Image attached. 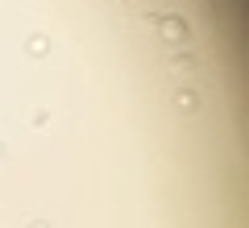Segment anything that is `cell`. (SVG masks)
Here are the masks:
<instances>
[{
    "mask_svg": "<svg viewBox=\"0 0 249 228\" xmlns=\"http://www.w3.org/2000/svg\"><path fill=\"white\" fill-rule=\"evenodd\" d=\"M145 25L158 29L170 46H191V21L175 17V13H145Z\"/></svg>",
    "mask_w": 249,
    "mask_h": 228,
    "instance_id": "6da1fadb",
    "label": "cell"
},
{
    "mask_svg": "<svg viewBox=\"0 0 249 228\" xmlns=\"http://www.w3.org/2000/svg\"><path fill=\"white\" fill-rule=\"evenodd\" d=\"M170 108L183 112V116H196L199 112V91L191 88V83H175V88H170Z\"/></svg>",
    "mask_w": 249,
    "mask_h": 228,
    "instance_id": "7a4b0ae2",
    "label": "cell"
},
{
    "mask_svg": "<svg viewBox=\"0 0 249 228\" xmlns=\"http://www.w3.org/2000/svg\"><path fill=\"white\" fill-rule=\"evenodd\" d=\"M196 67H199V54L191 50V46H175V50H170V70H175V75H191Z\"/></svg>",
    "mask_w": 249,
    "mask_h": 228,
    "instance_id": "3957f363",
    "label": "cell"
},
{
    "mask_svg": "<svg viewBox=\"0 0 249 228\" xmlns=\"http://www.w3.org/2000/svg\"><path fill=\"white\" fill-rule=\"evenodd\" d=\"M25 50H29V54H46V50H50V42H46V37H29Z\"/></svg>",
    "mask_w": 249,
    "mask_h": 228,
    "instance_id": "277c9868",
    "label": "cell"
},
{
    "mask_svg": "<svg viewBox=\"0 0 249 228\" xmlns=\"http://www.w3.org/2000/svg\"><path fill=\"white\" fill-rule=\"evenodd\" d=\"M29 228H46V224H42V220H34V224H29Z\"/></svg>",
    "mask_w": 249,
    "mask_h": 228,
    "instance_id": "5b68a950",
    "label": "cell"
},
{
    "mask_svg": "<svg viewBox=\"0 0 249 228\" xmlns=\"http://www.w3.org/2000/svg\"><path fill=\"white\" fill-rule=\"evenodd\" d=\"M0 154H4V145H0Z\"/></svg>",
    "mask_w": 249,
    "mask_h": 228,
    "instance_id": "8992f818",
    "label": "cell"
}]
</instances>
